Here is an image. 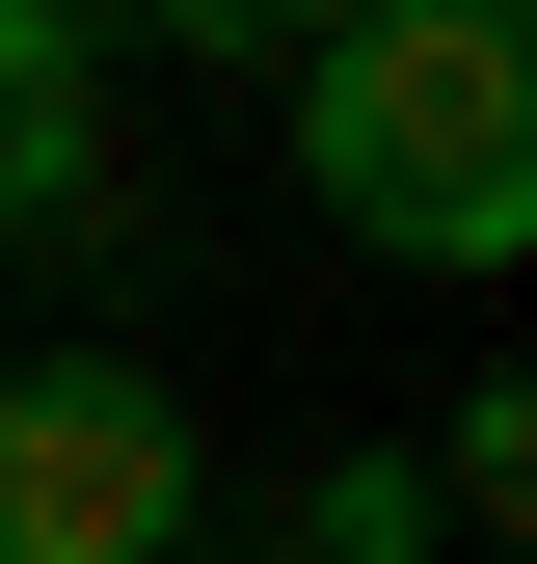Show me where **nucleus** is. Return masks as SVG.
<instances>
[{"label": "nucleus", "instance_id": "f257e3e1", "mask_svg": "<svg viewBox=\"0 0 537 564\" xmlns=\"http://www.w3.org/2000/svg\"><path fill=\"white\" fill-rule=\"evenodd\" d=\"M296 188L403 269H511L537 242V28L511 0H376L296 54Z\"/></svg>", "mask_w": 537, "mask_h": 564}, {"label": "nucleus", "instance_id": "f03ea898", "mask_svg": "<svg viewBox=\"0 0 537 564\" xmlns=\"http://www.w3.org/2000/svg\"><path fill=\"white\" fill-rule=\"evenodd\" d=\"M162 538H188V403L108 349H28L0 377V564H162Z\"/></svg>", "mask_w": 537, "mask_h": 564}, {"label": "nucleus", "instance_id": "7ed1b4c3", "mask_svg": "<svg viewBox=\"0 0 537 564\" xmlns=\"http://www.w3.org/2000/svg\"><path fill=\"white\" fill-rule=\"evenodd\" d=\"M108 0H0V216H28V242H81L108 216Z\"/></svg>", "mask_w": 537, "mask_h": 564}, {"label": "nucleus", "instance_id": "20e7f679", "mask_svg": "<svg viewBox=\"0 0 537 564\" xmlns=\"http://www.w3.org/2000/svg\"><path fill=\"white\" fill-rule=\"evenodd\" d=\"M296 538H322V564H430V484H403V457H322Z\"/></svg>", "mask_w": 537, "mask_h": 564}, {"label": "nucleus", "instance_id": "39448f33", "mask_svg": "<svg viewBox=\"0 0 537 564\" xmlns=\"http://www.w3.org/2000/svg\"><path fill=\"white\" fill-rule=\"evenodd\" d=\"M322 28H376V0H162V54H322Z\"/></svg>", "mask_w": 537, "mask_h": 564}]
</instances>
